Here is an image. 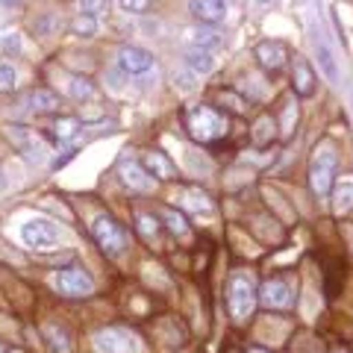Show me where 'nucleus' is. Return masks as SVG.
<instances>
[{"mask_svg": "<svg viewBox=\"0 0 353 353\" xmlns=\"http://www.w3.org/2000/svg\"><path fill=\"white\" fill-rule=\"evenodd\" d=\"M94 353H141V341L124 327H106L94 333Z\"/></svg>", "mask_w": 353, "mask_h": 353, "instance_id": "nucleus-4", "label": "nucleus"}, {"mask_svg": "<svg viewBox=\"0 0 353 353\" xmlns=\"http://www.w3.org/2000/svg\"><path fill=\"white\" fill-rule=\"evenodd\" d=\"M71 32H74L77 39H92V36H97V18L80 12V15L71 21Z\"/></svg>", "mask_w": 353, "mask_h": 353, "instance_id": "nucleus-21", "label": "nucleus"}, {"mask_svg": "<svg viewBox=\"0 0 353 353\" xmlns=\"http://www.w3.org/2000/svg\"><path fill=\"white\" fill-rule=\"evenodd\" d=\"M336 150L330 145H321L312 157V168H309V185L318 197H327L333 192V183H336Z\"/></svg>", "mask_w": 353, "mask_h": 353, "instance_id": "nucleus-3", "label": "nucleus"}, {"mask_svg": "<svg viewBox=\"0 0 353 353\" xmlns=\"http://www.w3.org/2000/svg\"><path fill=\"white\" fill-rule=\"evenodd\" d=\"M139 233L145 236V239H157V236H159V221L153 218V215L141 212V215H139Z\"/></svg>", "mask_w": 353, "mask_h": 353, "instance_id": "nucleus-29", "label": "nucleus"}, {"mask_svg": "<svg viewBox=\"0 0 353 353\" xmlns=\"http://www.w3.org/2000/svg\"><path fill=\"white\" fill-rule=\"evenodd\" d=\"M194 77H197V74L189 68V71H180V74H174V83L180 85L183 92H192V88H194Z\"/></svg>", "mask_w": 353, "mask_h": 353, "instance_id": "nucleus-33", "label": "nucleus"}, {"mask_svg": "<svg viewBox=\"0 0 353 353\" xmlns=\"http://www.w3.org/2000/svg\"><path fill=\"white\" fill-rule=\"evenodd\" d=\"M121 9L130 15H141V12H148V6H150V0H118Z\"/></svg>", "mask_w": 353, "mask_h": 353, "instance_id": "nucleus-32", "label": "nucleus"}, {"mask_svg": "<svg viewBox=\"0 0 353 353\" xmlns=\"http://www.w3.org/2000/svg\"><path fill=\"white\" fill-rule=\"evenodd\" d=\"M68 92H71V97H77V101H92L94 85H92V80H85V77H71Z\"/></svg>", "mask_w": 353, "mask_h": 353, "instance_id": "nucleus-22", "label": "nucleus"}, {"mask_svg": "<svg viewBox=\"0 0 353 353\" xmlns=\"http://www.w3.org/2000/svg\"><path fill=\"white\" fill-rule=\"evenodd\" d=\"M256 3H271V0H256Z\"/></svg>", "mask_w": 353, "mask_h": 353, "instance_id": "nucleus-36", "label": "nucleus"}, {"mask_svg": "<svg viewBox=\"0 0 353 353\" xmlns=\"http://www.w3.org/2000/svg\"><path fill=\"white\" fill-rule=\"evenodd\" d=\"M162 218L168 221V230L174 236H180V239H189V224H185V218L180 212H174V209H165Z\"/></svg>", "mask_w": 353, "mask_h": 353, "instance_id": "nucleus-24", "label": "nucleus"}, {"mask_svg": "<svg viewBox=\"0 0 353 353\" xmlns=\"http://www.w3.org/2000/svg\"><path fill=\"white\" fill-rule=\"evenodd\" d=\"M21 241L32 250H53L59 245V230L48 218H30L27 224L21 227Z\"/></svg>", "mask_w": 353, "mask_h": 353, "instance_id": "nucleus-6", "label": "nucleus"}, {"mask_svg": "<svg viewBox=\"0 0 353 353\" xmlns=\"http://www.w3.org/2000/svg\"><path fill=\"white\" fill-rule=\"evenodd\" d=\"M121 180L124 185H130L132 192H150L153 189V176L148 174V168L136 159H124L121 162Z\"/></svg>", "mask_w": 353, "mask_h": 353, "instance_id": "nucleus-11", "label": "nucleus"}, {"mask_svg": "<svg viewBox=\"0 0 353 353\" xmlns=\"http://www.w3.org/2000/svg\"><path fill=\"white\" fill-rule=\"evenodd\" d=\"M350 209H353V185L345 183L336 192V212H350Z\"/></svg>", "mask_w": 353, "mask_h": 353, "instance_id": "nucleus-27", "label": "nucleus"}, {"mask_svg": "<svg viewBox=\"0 0 353 353\" xmlns=\"http://www.w3.org/2000/svg\"><path fill=\"white\" fill-rule=\"evenodd\" d=\"M77 132H80V121L77 118H59L57 124H53V136H57L59 141H71Z\"/></svg>", "mask_w": 353, "mask_h": 353, "instance_id": "nucleus-23", "label": "nucleus"}, {"mask_svg": "<svg viewBox=\"0 0 353 353\" xmlns=\"http://www.w3.org/2000/svg\"><path fill=\"white\" fill-rule=\"evenodd\" d=\"M259 303L265 309H292L294 306V289L289 280L283 277H271L262 283L259 289Z\"/></svg>", "mask_w": 353, "mask_h": 353, "instance_id": "nucleus-8", "label": "nucleus"}, {"mask_svg": "<svg viewBox=\"0 0 353 353\" xmlns=\"http://www.w3.org/2000/svg\"><path fill=\"white\" fill-rule=\"evenodd\" d=\"M189 12L201 24H218L227 15V3L224 0H189Z\"/></svg>", "mask_w": 353, "mask_h": 353, "instance_id": "nucleus-13", "label": "nucleus"}, {"mask_svg": "<svg viewBox=\"0 0 353 353\" xmlns=\"http://www.w3.org/2000/svg\"><path fill=\"white\" fill-rule=\"evenodd\" d=\"M185 130L194 141L201 145H209V141H218L221 136H227V118L215 112L212 106L197 103L185 109Z\"/></svg>", "mask_w": 353, "mask_h": 353, "instance_id": "nucleus-1", "label": "nucleus"}, {"mask_svg": "<svg viewBox=\"0 0 353 353\" xmlns=\"http://www.w3.org/2000/svg\"><path fill=\"white\" fill-rule=\"evenodd\" d=\"M12 136H15V141H18V148L24 150L30 159H36V162H44V159H48V148L41 145V139H39V136H30V132H24L21 127L12 130Z\"/></svg>", "mask_w": 353, "mask_h": 353, "instance_id": "nucleus-17", "label": "nucleus"}, {"mask_svg": "<svg viewBox=\"0 0 353 353\" xmlns=\"http://www.w3.org/2000/svg\"><path fill=\"white\" fill-rule=\"evenodd\" d=\"M141 165H145L148 174H150V176H157V180H171V176H174V165H171V159L165 157V153H159V150L145 153Z\"/></svg>", "mask_w": 353, "mask_h": 353, "instance_id": "nucleus-16", "label": "nucleus"}, {"mask_svg": "<svg viewBox=\"0 0 353 353\" xmlns=\"http://www.w3.org/2000/svg\"><path fill=\"white\" fill-rule=\"evenodd\" d=\"M80 12L101 18L103 12H109V0H80Z\"/></svg>", "mask_w": 353, "mask_h": 353, "instance_id": "nucleus-30", "label": "nucleus"}, {"mask_svg": "<svg viewBox=\"0 0 353 353\" xmlns=\"http://www.w3.org/2000/svg\"><path fill=\"white\" fill-rule=\"evenodd\" d=\"M336 353H347V350H336Z\"/></svg>", "mask_w": 353, "mask_h": 353, "instance_id": "nucleus-37", "label": "nucleus"}, {"mask_svg": "<svg viewBox=\"0 0 353 353\" xmlns=\"http://www.w3.org/2000/svg\"><path fill=\"white\" fill-rule=\"evenodd\" d=\"M315 50H318V65H321V71L327 74V80H339V68H336V59H333V50L327 48L324 39H315Z\"/></svg>", "mask_w": 353, "mask_h": 353, "instance_id": "nucleus-20", "label": "nucleus"}, {"mask_svg": "<svg viewBox=\"0 0 353 353\" xmlns=\"http://www.w3.org/2000/svg\"><path fill=\"white\" fill-rule=\"evenodd\" d=\"M185 41H189L192 48L212 50V48L221 44V36H218V30H212V24H197L192 30H185Z\"/></svg>", "mask_w": 353, "mask_h": 353, "instance_id": "nucleus-14", "label": "nucleus"}, {"mask_svg": "<svg viewBox=\"0 0 353 353\" xmlns=\"http://www.w3.org/2000/svg\"><path fill=\"white\" fill-rule=\"evenodd\" d=\"M0 3H3V6H18L21 0H0Z\"/></svg>", "mask_w": 353, "mask_h": 353, "instance_id": "nucleus-34", "label": "nucleus"}, {"mask_svg": "<svg viewBox=\"0 0 353 353\" xmlns=\"http://www.w3.org/2000/svg\"><path fill=\"white\" fill-rule=\"evenodd\" d=\"M271 139H274V121L265 115V118L256 121V132H253V141H256L259 148H265V145H271Z\"/></svg>", "mask_w": 353, "mask_h": 353, "instance_id": "nucleus-25", "label": "nucleus"}, {"mask_svg": "<svg viewBox=\"0 0 353 353\" xmlns=\"http://www.w3.org/2000/svg\"><path fill=\"white\" fill-rule=\"evenodd\" d=\"M0 50H3L6 57H18L21 53V36L18 32H6V36L0 39Z\"/></svg>", "mask_w": 353, "mask_h": 353, "instance_id": "nucleus-31", "label": "nucleus"}, {"mask_svg": "<svg viewBox=\"0 0 353 353\" xmlns=\"http://www.w3.org/2000/svg\"><path fill=\"white\" fill-rule=\"evenodd\" d=\"M253 57H256L259 62V68L265 71H280L285 68V62L292 59V50H289V44L285 41H277V39H265L256 44V50H253Z\"/></svg>", "mask_w": 353, "mask_h": 353, "instance_id": "nucleus-9", "label": "nucleus"}, {"mask_svg": "<svg viewBox=\"0 0 353 353\" xmlns=\"http://www.w3.org/2000/svg\"><path fill=\"white\" fill-rule=\"evenodd\" d=\"M185 68H192L194 74H212L215 71V57L203 48H189L185 50Z\"/></svg>", "mask_w": 353, "mask_h": 353, "instance_id": "nucleus-18", "label": "nucleus"}, {"mask_svg": "<svg viewBox=\"0 0 353 353\" xmlns=\"http://www.w3.org/2000/svg\"><path fill=\"white\" fill-rule=\"evenodd\" d=\"M259 303V292L253 280L248 274H233L230 277V285H227V306H230V315L236 321H245V318L253 315V309Z\"/></svg>", "mask_w": 353, "mask_h": 353, "instance_id": "nucleus-2", "label": "nucleus"}, {"mask_svg": "<svg viewBox=\"0 0 353 353\" xmlns=\"http://www.w3.org/2000/svg\"><path fill=\"white\" fill-rule=\"evenodd\" d=\"M248 353H268V350H262V347H250Z\"/></svg>", "mask_w": 353, "mask_h": 353, "instance_id": "nucleus-35", "label": "nucleus"}, {"mask_svg": "<svg viewBox=\"0 0 353 353\" xmlns=\"http://www.w3.org/2000/svg\"><path fill=\"white\" fill-rule=\"evenodd\" d=\"M44 339H48L50 353H71V350H74V345H71V333H68L65 327L50 324L48 330H44Z\"/></svg>", "mask_w": 353, "mask_h": 353, "instance_id": "nucleus-19", "label": "nucleus"}, {"mask_svg": "<svg viewBox=\"0 0 353 353\" xmlns=\"http://www.w3.org/2000/svg\"><path fill=\"white\" fill-rule=\"evenodd\" d=\"M185 206L194 209V212H203V215H212V201L203 194V192H189L185 194Z\"/></svg>", "mask_w": 353, "mask_h": 353, "instance_id": "nucleus-26", "label": "nucleus"}, {"mask_svg": "<svg viewBox=\"0 0 353 353\" xmlns=\"http://www.w3.org/2000/svg\"><path fill=\"white\" fill-rule=\"evenodd\" d=\"M0 27H3V18H0Z\"/></svg>", "mask_w": 353, "mask_h": 353, "instance_id": "nucleus-38", "label": "nucleus"}, {"mask_svg": "<svg viewBox=\"0 0 353 353\" xmlns=\"http://www.w3.org/2000/svg\"><path fill=\"white\" fill-rule=\"evenodd\" d=\"M315 71H312V65H309L303 57H294V68H292V88H294V94H301V97H312L315 94Z\"/></svg>", "mask_w": 353, "mask_h": 353, "instance_id": "nucleus-12", "label": "nucleus"}, {"mask_svg": "<svg viewBox=\"0 0 353 353\" xmlns=\"http://www.w3.org/2000/svg\"><path fill=\"white\" fill-rule=\"evenodd\" d=\"M53 285H57V292L65 294V297H88L94 292V280L88 277L83 268H62L57 271V277H53Z\"/></svg>", "mask_w": 353, "mask_h": 353, "instance_id": "nucleus-7", "label": "nucleus"}, {"mask_svg": "<svg viewBox=\"0 0 353 353\" xmlns=\"http://www.w3.org/2000/svg\"><path fill=\"white\" fill-rule=\"evenodd\" d=\"M15 83H18V74H15V68L9 62H0V92H12L15 88Z\"/></svg>", "mask_w": 353, "mask_h": 353, "instance_id": "nucleus-28", "label": "nucleus"}, {"mask_svg": "<svg viewBox=\"0 0 353 353\" xmlns=\"http://www.w3.org/2000/svg\"><path fill=\"white\" fill-rule=\"evenodd\" d=\"M92 236H94L97 245H101V250L106 253V256H112V259H118L121 253H124V248H127L124 230H121V224H115V218H109V215H97L94 218Z\"/></svg>", "mask_w": 353, "mask_h": 353, "instance_id": "nucleus-5", "label": "nucleus"}, {"mask_svg": "<svg viewBox=\"0 0 353 353\" xmlns=\"http://www.w3.org/2000/svg\"><path fill=\"white\" fill-rule=\"evenodd\" d=\"M27 103L32 112H39V115H50V112H57L59 109V97L50 92V88H32L30 97H27Z\"/></svg>", "mask_w": 353, "mask_h": 353, "instance_id": "nucleus-15", "label": "nucleus"}, {"mask_svg": "<svg viewBox=\"0 0 353 353\" xmlns=\"http://www.w3.org/2000/svg\"><path fill=\"white\" fill-rule=\"evenodd\" d=\"M0 353H3V347H0Z\"/></svg>", "mask_w": 353, "mask_h": 353, "instance_id": "nucleus-39", "label": "nucleus"}, {"mask_svg": "<svg viewBox=\"0 0 353 353\" xmlns=\"http://www.w3.org/2000/svg\"><path fill=\"white\" fill-rule=\"evenodd\" d=\"M118 65H121V71L130 77L148 74L153 68V53H148L145 48H136V44H127V48L118 50Z\"/></svg>", "mask_w": 353, "mask_h": 353, "instance_id": "nucleus-10", "label": "nucleus"}]
</instances>
